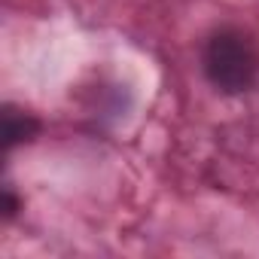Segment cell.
Instances as JSON below:
<instances>
[{"mask_svg": "<svg viewBox=\"0 0 259 259\" xmlns=\"http://www.w3.org/2000/svg\"><path fill=\"white\" fill-rule=\"evenodd\" d=\"M204 73L210 85H217L226 95L247 92L259 73V55L250 37L232 28L217 31L204 46Z\"/></svg>", "mask_w": 259, "mask_h": 259, "instance_id": "cell-1", "label": "cell"}, {"mask_svg": "<svg viewBox=\"0 0 259 259\" xmlns=\"http://www.w3.org/2000/svg\"><path fill=\"white\" fill-rule=\"evenodd\" d=\"M37 132V122L19 110H7L4 113V141L7 147H16L22 141H31V135Z\"/></svg>", "mask_w": 259, "mask_h": 259, "instance_id": "cell-2", "label": "cell"}]
</instances>
